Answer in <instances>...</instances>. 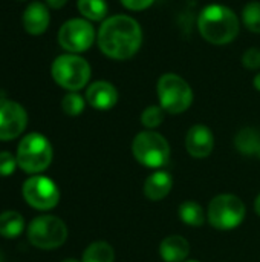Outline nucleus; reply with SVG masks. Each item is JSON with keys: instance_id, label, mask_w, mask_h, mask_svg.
Here are the masks:
<instances>
[{"instance_id": "1", "label": "nucleus", "mask_w": 260, "mask_h": 262, "mask_svg": "<svg viewBox=\"0 0 260 262\" xmlns=\"http://www.w3.org/2000/svg\"><path fill=\"white\" fill-rule=\"evenodd\" d=\"M97 41L106 57L113 60H129L143 45V29L130 15L118 14L101 23Z\"/></svg>"}, {"instance_id": "2", "label": "nucleus", "mask_w": 260, "mask_h": 262, "mask_svg": "<svg viewBox=\"0 0 260 262\" xmlns=\"http://www.w3.org/2000/svg\"><path fill=\"white\" fill-rule=\"evenodd\" d=\"M201 35L211 45L231 43L239 34V18L233 9L225 5H208L198 17Z\"/></svg>"}, {"instance_id": "3", "label": "nucleus", "mask_w": 260, "mask_h": 262, "mask_svg": "<svg viewBox=\"0 0 260 262\" xmlns=\"http://www.w3.org/2000/svg\"><path fill=\"white\" fill-rule=\"evenodd\" d=\"M15 158L18 167L26 173H40L52 161V146L44 135L32 132L20 141Z\"/></svg>"}, {"instance_id": "4", "label": "nucleus", "mask_w": 260, "mask_h": 262, "mask_svg": "<svg viewBox=\"0 0 260 262\" xmlns=\"http://www.w3.org/2000/svg\"><path fill=\"white\" fill-rule=\"evenodd\" d=\"M51 74L58 86L70 92H77L89 83L90 66L77 54H64L54 60Z\"/></svg>"}, {"instance_id": "5", "label": "nucleus", "mask_w": 260, "mask_h": 262, "mask_svg": "<svg viewBox=\"0 0 260 262\" xmlns=\"http://www.w3.org/2000/svg\"><path fill=\"white\" fill-rule=\"evenodd\" d=\"M161 107L169 114H182L193 103V91L190 84L176 74H164L156 84Z\"/></svg>"}, {"instance_id": "6", "label": "nucleus", "mask_w": 260, "mask_h": 262, "mask_svg": "<svg viewBox=\"0 0 260 262\" xmlns=\"http://www.w3.org/2000/svg\"><path fill=\"white\" fill-rule=\"evenodd\" d=\"M132 154L143 166L158 169L169 163L170 146L161 134L153 130H144L133 138Z\"/></svg>"}, {"instance_id": "7", "label": "nucleus", "mask_w": 260, "mask_h": 262, "mask_svg": "<svg viewBox=\"0 0 260 262\" xmlns=\"http://www.w3.org/2000/svg\"><path fill=\"white\" fill-rule=\"evenodd\" d=\"M28 239L37 249L52 250L66 243L67 227L60 218L43 215L32 220L28 226Z\"/></svg>"}, {"instance_id": "8", "label": "nucleus", "mask_w": 260, "mask_h": 262, "mask_svg": "<svg viewBox=\"0 0 260 262\" xmlns=\"http://www.w3.org/2000/svg\"><path fill=\"white\" fill-rule=\"evenodd\" d=\"M245 204L234 195H218L208 206V221L218 230H231L245 220Z\"/></svg>"}, {"instance_id": "9", "label": "nucleus", "mask_w": 260, "mask_h": 262, "mask_svg": "<svg viewBox=\"0 0 260 262\" xmlns=\"http://www.w3.org/2000/svg\"><path fill=\"white\" fill-rule=\"evenodd\" d=\"M95 29L86 18H70L58 31L60 46L72 54L87 51L95 41Z\"/></svg>"}, {"instance_id": "10", "label": "nucleus", "mask_w": 260, "mask_h": 262, "mask_svg": "<svg viewBox=\"0 0 260 262\" xmlns=\"http://www.w3.org/2000/svg\"><path fill=\"white\" fill-rule=\"evenodd\" d=\"M25 201L37 210H51L60 201V192L57 184L48 177L35 175L23 184Z\"/></svg>"}, {"instance_id": "11", "label": "nucleus", "mask_w": 260, "mask_h": 262, "mask_svg": "<svg viewBox=\"0 0 260 262\" xmlns=\"http://www.w3.org/2000/svg\"><path fill=\"white\" fill-rule=\"evenodd\" d=\"M28 124V115L23 106L12 100L0 98V141L17 138Z\"/></svg>"}, {"instance_id": "12", "label": "nucleus", "mask_w": 260, "mask_h": 262, "mask_svg": "<svg viewBox=\"0 0 260 262\" xmlns=\"http://www.w3.org/2000/svg\"><path fill=\"white\" fill-rule=\"evenodd\" d=\"M215 137L213 132L204 124H195L188 129L185 137L187 152L195 158H205L213 152Z\"/></svg>"}, {"instance_id": "13", "label": "nucleus", "mask_w": 260, "mask_h": 262, "mask_svg": "<svg viewBox=\"0 0 260 262\" xmlns=\"http://www.w3.org/2000/svg\"><path fill=\"white\" fill-rule=\"evenodd\" d=\"M87 103L98 111H109L118 101V91L116 88L104 80L92 83L86 91Z\"/></svg>"}, {"instance_id": "14", "label": "nucleus", "mask_w": 260, "mask_h": 262, "mask_svg": "<svg viewBox=\"0 0 260 262\" xmlns=\"http://www.w3.org/2000/svg\"><path fill=\"white\" fill-rule=\"evenodd\" d=\"M51 21L48 8L40 2H32L23 12V28L31 35H41Z\"/></svg>"}, {"instance_id": "15", "label": "nucleus", "mask_w": 260, "mask_h": 262, "mask_svg": "<svg viewBox=\"0 0 260 262\" xmlns=\"http://www.w3.org/2000/svg\"><path fill=\"white\" fill-rule=\"evenodd\" d=\"M159 253L166 262H184L190 253V244L185 238L179 235H172L161 243Z\"/></svg>"}, {"instance_id": "16", "label": "nucleus", "mask_w": 260, "mask_h": 262, "mask_svg": "<svg viewBox=\"0 0 260 262\" xmlns=\"http://www.w3.org/2000/svg\"><path fill=\"white\" fill-rule=\"evenodd\" d=\"M173 186V180L167 172H155L144 183V195L150 201H161L166 198Z\"/></svg>"}, {"instance_id": "17", "label": "nucleus", "mask_w": 260, "mask_h": 262, "mask_svg": "<svg viewBox=\"0 0 260 262\" xmlns=\"http://www.w3.org/2000/svg\"><path fill=\"white\" fill-rule=\"evenodd\" d=\"M238 150L244 155H256L260 150V132L253 127H244L234 138Z\"/></svg>"}, {"instance_id": "18", "label": "nucleus", "mask_w": 260, "mask_h": 262, "mask_svg": "<svg viewBox=\"0 0 260 262\" xmlns=\"http://www.w3.org/2000/svg\"><path fill=\"white\" fill-rule=\"evenodd\" d=\"M25 229V220L20 213L8 210L0 213V235L8 239L17 238Z\"/></svg>"}, {"instance_id": "19", "label": "nucleus", "mask_w": 260, "mask_h": 262, "mask_svg": "<svg viewBox=\"0 0 260 262\" xmlns=\"http://www.w3.org/2000/svg\"><path fill=\"white\" fill-rule=\"evenodd\" d=\"M80 14L90 21H101L107 15V2L106 0H78L77 2Z\"/></svg>"}, {"instance_id": "20", "label": "nucleus", "mask_w": 260, "mask_h": 262, "mask_svg": "<svg viewBox=\"0 0 260 262\" xmlns=\"http://www.w3.org/2000/svg\"><path fill=\"white\" fill-rule=\"evenodd\" d=\"M115 261V253L112 246H109L107 243L98 241L90 244L84 253H83V259L81 262H113Z\"/></svg>"}, {"instance_id": "21", "label": "nucleus", "mask_w": 260, "mask_h": 262, "mask_svg": "<svg viewBox=\"0 0 260 262\" xmlns=\"http://www.w3.org/2000/svg\"><path fill=\"white\" fill-rule=\"evenodd\" d=\"M179 218L182 223L192 227H201L205 223V213L195 201H185L179 206Z\"/></svg>"}, {"instance_id": "22", "label": "nucleus", "mask_w": 260, "mask_h": 262, "mask_svg": "<svg viewBox=\"0 0 260 262\" xmlns=\"http://www.w3.org/2000/svg\"><path fill=\"white\" fill-rule=\"evenodd\" d=\"M242 23L251 32H260V2L245 5L242 11Z\"/></svg>"}, {"instance_id": "23", "label": "nucleus", "mask_w": 260, "mask_h": 262, "mask_svg": "<svg viewBox=\"0 0 260 262\" xmlns=\"http://www.w3.org/2000/svg\"><path fill=\"white\" fill-rule=\"evenodd\" d=\"M61 109L69 117H78L84 111V98L77 92H69L61 100Z\"/></svg>"}, {"instance_id": "24", "label": "nucleus", "mask_w": 260, "mask_h": 262, "mask_svg": "<svg viewBox=\"0 0 260 262\" xmlns=\"http://www.w3.org/2000/svg\"><path fill=\"white\" fill-rule=\"evenodd\" d=\"M164 121V109L161 106H149L141 114V123L147 129H155Z\"/></svg>"}, {"instance_id": "25", "label": "nucleus", "mask_w": 260, "mask_h": 262, "mask_svg": "<svg viewBox=\"0 0 260 262\" xmlns=\"http://www.w3.org/2000/svg\"><path fill=\"white\" fill-rule=\"evenodd\" d=\"M17 158L12 157L9 152H0V177H9L14 173L17 167Z\"/></svg>"}, {"instance_id": "26", "label": "nucleus", "mask_w": 260, "mask_h": 262, "mask_svg": "<svg viewBox=\"0 0 260 262\" xmlns=\"http://www.w3.org/2000/svg\"><path fill=\"white\" fill-rule=\"evenodd\" d=\"M242 64L247 69H259L260 68V49L259 48H250L242 55Z\"/></svg>"}, {"instance_id": "27", "label": "nucleus", "mask_w": 260, "mask_h": 262, "mask_svg": "<svg viewBox=\"0 0 260 262\" xmlns=\"http://www.w3.org/2000/svg\"><path fill=\"white\" fill-rule=\"evenodd\" d=\"M155 0H121V5L130 11H144L153 5Z\"/></svg>"}, {"instance_id": "28", "label": "nucleus", "mask_w": 260, "mask_h": 262, "mask_svg": "<svg viewBox=\"0 0 260 262\" xmlns=\"http://www.w3.org/2000/svg\"><path fill=\"white\" fill-rule=\"evenodd\" d=\"M46 3H48L52 9H60V8H63V6L67 3V0H46Z\"/></svg>"}, {"instance_id": "29", "label": "nucleus", "mask_w": 260, "mask_h": 262, "mask_svg": "<svg viewBox=\"0 0 260 262\" xmlns=\"http://www.w3.org/2000/svg\"><path fill=\"white\" fill-rule=\"evenodd\" d=\"M254 210H256V213L260 216V195L256 198V201H254Z\"/></svg>"}, {"instance_id": "30", "label": "nucleus", "mask_w": 260, "mask_h": 262, "mask_svg": "<svg viewBox=\"0 0 260 262\" xmlns=\"http://www.w3.org/2000/svg\"><path fill=\"white\" fill-rule=\"evenodd\" d=\"M253 83H254V88H256L257 91H260V72L254 77V81H253Z\"/></svg>"}, {"instance_id": "31", "label": "nucleus", "mask_w": 260, "mask_h": 262, "mask_svg": "<svg viewBox=\"0 0 260 262\" xmlns=\"http://www.w3.org/2000/svg\"><path fill=\"white\" fill-rule=\"evenodd\" d=\"M61 262H80V261H77V259H72V258H69V259H64V261H61Z\"/></svg>"}, {"instance_id": "32", "label": "nucleus", "mask_w": 260, "mask_h": 262, "mask_svg": "<svg viewBox=\"0 0 260 262\" xmlns=\"http://www.w3.org/2000/svg\"><path fill=\"white\" fill-rule=\"evenodd\" d=\"M0 262H2V253H0Z\"/></svg>"}, {"instance_id": "33", "label": "nucleus", "mask_w": 260, "mask_h": 262, "mask_svg": "<svg viewBox=\"0 0 260 262\" xmlns=\"http://www.w3.org/2000/svg\"><path fill=\"white\" fill-rule=\"evenodd\" d=\"M257 157H259V158H260V150H259V154H257Z\"/></svg>"}, {"instance_id": "34", "label": "nucleus", "mask_w": 260, "mask_h": 262, "mask_svg": "<svg viewBox=\"0 0 260 262\" xmlns=\"http://www.w3.org/2000/svg\"><path fill=\"white\" fill-rule=\"evenodd\" d=\"M185 262H198V261H185Z\"/></svg>"}]
</instances>
